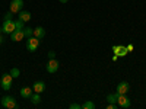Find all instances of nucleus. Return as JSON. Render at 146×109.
Masks as SVG:
<instances>
[{
  "label": "nucleus",
  "mask_w": 146,
  "mask_h": 109,
  "mask_svg": "<svg viewBox=\"0 0 146 109\" xmlns=\"http://www.w3.org/2000/svg\"><path fill=\"white\" fill-rule=\"evenodd\" d=\"M2 105L6 109H16L18 108V102L15 100L13 96H5V98L2 99Z\"/></svg>",
  "instance_id": "obj_1"
},
{
  "label": "nucleus",
  "mask_w": 146,
  "mask_h": 109,
  "mask_svg": "<svg viewBox=\"0 0 146 109\" xmlns=\"http://www.w3.org/2000/svg\"><path fill=\"white\" fill-rule=\"evenodd\" d=\"M12 83H13V77L10 76V73L9 74H3V77L0 79V84H2L3 90H10Z\"/></svg>",
  "instance_id": "obj_2"
},
{
  "label": "nucleus",
  "mask_w": 146,
  "mask_h": 109,
  "mask_svg": "<svg viewBox=\"0 0 146 109\" xmlns=\"http://www.w3.org/2000/svg\"><path fill=\"white\" fill-rule=\"evenodd\" d=\"M27 47H28V51H31V53L36 51V50H38V47H40V38H36V36H34V35L29 36Z\"/></svg>",
  "instance_id": "obj_3"
},
{
  "label": "nucleus",
  "mask_w": 146,
  "mask_h": 109,
  "mask_svg": "<svg viewBox=\"0 0 146 109\" xmlns=\"http://www.w3.org/2000/svg\"><path fill=\"white\" fill-rule=\"evenodd\" d=\"M117 103H118V106H120V108H124V109H127V108H130V106H131V102H130V99L127 98L126 95H118V98H117Z\"/></svg>",
  "instance_id": "obj_4"
},
{
  "label": "nucleus",
  "mask_w": 146,
  "mask_h": 109,
  "mask_svg": "<svg viewBox=\"0 0 146 109\" xmlns=\"http://www.w3.org/2000/svg\"><path fill=\"white\" fill-rule=\"evenodd\" d=\"M15 31V20H5L2 26V33H12Z\"/></svg>",
  "instance_id": "obj_5"
},
{
  "label": "nucleus",
  "mask_w": 146,
  "mask_h": 109,
  "mask_svg": "<svg viewBox=\"0 0 146 109\" xmlns=\"http://www.w3.org/2000/svg\"><path fill=\"white\" fill-rule=\"evenodd\" d=\"M23 7V0H12L10 2V12L13 13H19Z\"/></svg>",
  "instance_id": "obj_6"
},
{
  "label": "nucleus",
  "mask_w": 146,
  "mask_h": 109,
  "mask_svg": "<svg viewBox=\"0 0 146 109\" xmlns=\"http://www.w3.org/2000/svg\"><path fill=\"white\" fill-rule=\"evenodd\" d=\"M45 68H47L48 73H56L58 70V61L54 60V58H50L48 63H47V66H45Z\"/></svg>",
  "instance_id": "obj_7"
},
{
  "label": "nucleus",
  "mask_w": 146,
  "mask_h": 109,
  "mask_svg": "<svg viewBox=\"0 0 146 109\" xmlns=\"http://www.w3.org/2000/svg\"><path fill=\"white\" fill-rule=\"evenodd\" d=\"M113 51H114V54L118 55V57H124V55L129 54L127 48L123 47V45H114V47H113Z\"/></svg>",
  "instance_id": "obj_8"
},
{
  "label": "nucleus",
  "mask_w": 146,
  "mask_h": 109,
  "mask_svg": "<svg viewBox=\"0 0 146 109\" xmlns=\"http://www.w3.org/2000/svg\"><path fill=\"white\" fill-rule=\"evenodd\" d=\"M130 90V84L127 81H120L118 86H117V93L118 95H126Z\"/></svg>",
  "instance_id": "obj_9"
},
{
  "label": "nucleus",
  "mask_w": 146,
  "mask_h": 109,
  "mask_svg": "<svg viewBox=\"0 0 146 109\" xmlns=\"http://www.w3.org/2000/svg\"><path fill=\"white\" fill-rule=\"evenodd\" d=\"M23 38H25V33H23V31H13L10 33V39L12 41H16V42H19V41H22Z\"/></svg>",
  "instance_id": "obj_10"
},
{
  "label": "nucleus",
  "mask_w": 146,
  "mask_h": 109,
  "mask_svg": "<svg viewBox=\"0 0 146 109\" xmlns=\"http://www.w3.org/2000/svg\"><path fill=\"white\" fill-rule=\"evenodd\" d=\"M32 90L36 92V93L44 92V90H45V83H44V81H35V83L32 84Z\"/></svg>",
  "instance_id": "obj_11"
},
{
  "label": "nucleus",
  "mask_w": 146,
  "mask_h": 109,
  "mask_svg": "<svg viewBox=\"0 0 146 109\" xmlns=\"http://www.w3.org/2000/svg\"><path fill=\"white\" fill-rule=\"evenodd\" d=\"M34 36H36V38H44L45 36V29L42 28V26H36L35 29H34Z\"/></svg>",
  "instance_id": "obj_12"
},
{
  "label": "nucleus",
  "mask_w": 146,
  "mask_h": 109,
  "mask_svg": "<svg viewBox=\"0 0 146 109\" xmlns=\"http://www.w3.org/2000/svg\"><path fill=\"white\" fill-rule=\"evenodd\" d=\"M21 96H22V98H25V99H29L32 96V89L31 87H22L21 89Z\"/></svg>",
  "instance_id": "obj_13"
},
{
  "label": "nucleus",
  "mask_w": 146,
  "mask_h": 109,
  "mask_svg": "<svg viewBox=\"0 0 146 109\" xmlns=\"http://www.w3.org/2000/svg\"><path fill=\"white\" fill-rule=\"evenodd\" d=\"M19 19H21L22 22H28V20L31 19V13H29V12L21 10V12H19Z\"/></svg>",
  "instance_id": "obj_14"
},
{
  "label": "nucleus",
  "mask_w": 146,
  "mask_h": 109,
  "mask_svg": "<svg viewBox=\"0 0 146 109\" xmlns=\"http://www.w3.org/2000/svg\"><path fill=\"white\" fill-rule=\"evenodd\" d=\"M29 100H31V103L32 105H38L40 102H41V96H40V93H34L32 96H31V98H29Z\"/></svg>",
  "instance_id": "obj_15"
},
{
  "label": "nucleus",
  "mask_w": 146,
  "mask_h": 109,
  "mask_svg": "<svg viewBox=\"0 0 146 109\" xmlns=\"http://www.w3.org/2000/svg\"><path fill=\"white\" fill-rule=\"evenodd\" d=\"M23 28H25V22H22L21 19L15 20V29L16 31H23Z\"/></svg>",
  "instance_id": "obj_16"
},
{
  "label": "nucleus",
  "mask_w": 146,
  "mask_h": 109,
  "mask_svg": "<svg viewBox=\"0 0 146 109\" xmlns=\"http://www.w3.org/2000/svg\"><path fill=\"white\" fill-rule=\"evenodd\" d=\"M117 98H118V93L108 95L107 96V100H108V103H117Z\"/></svg>",
  "instance_id": "obj_17"
},
{
  "label": "nucleus",
  "mask_w": 146,
  "mask_h": 109,
  "mask_svg": "<svg viewBox=\"0 0 146 109\" xmlns=\"http://www.w3.org/2000/svg\"><path fill=\"white\" fill-rule=\"evenodd\" d=\"M10 76L13 77V79H18V77L21 76V70H19L18 67H13V68L10 70Z\"/></svg>",
  "instance_id": "obj_18"
},
{
  "label": "nucleus",
  "mask_w": 146,
  "mask_h": 109,
  "mask_svg": "<svg viewBox=\"0 0 146 109\" xmlns=\"http://www.w3.org/2000/svg\"><path fill=\"white\" fill-rule=\"evenodd\" d=\"M82 109H95V103L91 102V100H88V102H85L82 105Z\"/></svg>",
  "instance_id": "obj_19"
},
{
  "label": "nucleus",
  "mask_w": 146,
  "mask_h": 109,
  "mask_svg": "<svg viewBox=\"0 0 146 109\" xmlns=\"http://www.w3.org/2000/svg\"><path fill=\"white\" fill-rule=\"evenodd\" d=\"M23 33H25L27 38H29V36H32V35H34V29L27 26V28H23Z\"/></svg>",
  "instance_id": "obj_20"
},
{
  "label": "nucleus",
  "mask_w": 146,
  "mask_h": 109,
  "mask_svg": "<svg viewBox=\"0 0 146 109\" xmlns=\"http://www.w3.org/2000/svg\"><path fill=\"white\" fill-rule=\"evenodd\" d=\"M13 16H15V13H13V12H7V13L5 15V20H13Z\"/></svg>",
  "instance_id": "obj_21"
},
{
  "label": "nucleus",
  "mask_w": 146,
  "mask_h": 109,
  "mask_svg": "<svg viewBox=\"0 0 146 109\" xmlns=\"http://www.w3.org/2000/svg\"><path fill=\"white\" fill-rule=\"evenodd\" d=\"M69 108L70 109H82V105H79V103H70Z\"/></svg>",
  "instance_id": "obj_22"
},
{
  "label": "nucleus",
  "mask_w": 146,
  "mask_h": 109,
  "mask_svg": "<svg viewBox=\"0 0 146 109\" xmlns=\"http://www.w3.org/2000/svg\"><path fill=\"white\" fill-rule=\"evenodd\" d=\"M117 106H118V103H108L107 109H117Z\"/></svg>",
  "instance_id": "obj_23"
},
{
  "label": "nucleus",
  "mask_w": 146,
  "mask_h": 109,
  "mask_svg": "<svg viewBox=\"0 0 146 109\" xmlns=\"http://www.w3.org/2000/svg\"><path fill=\"white\" fill-rule=\"evenodd\" d=\"M54 57H56V53H54V51H48V60L54 58Z\"/></svg>",
  "instance_id": "obj_24"
},
{
  "label": "nucleus",
  "mask_w": 146,
  "mask_h": 109,
  "mask_svg": "<svg viewBox=\"0 0 146 109\" xmlns=\"http://www.w3.org/2000/svg\"><path fill=\"white\" fill-rule=\"evenodd\" d=\"M126 48H127V51H129V53H131V51H133V48H135V47H133V45L130 44V45H127Z\"/></svg>",
  "instance_id": "obj_25"
},
{
  "label": "nucleus",
  "mask_w": 146,
  "mask_h": 109,
  "mask_svg": "<svg viewBox=\"0 0 146 109\" xmlns=\"http://www.w3.org/2000/svg\"><path fill=\"white\" fill-rule=\"evenodd\" d=\"M2 44H3V35L0 33V45H2Z\"/></svg>",
  "instance_id": "obj_26"
},
{
  "label": "nucleus",
  "mask_w": 146,
  "mask_h": 109,
  "mask_svg": "<svg viewBox=\"0 0 146 109\" xmlns=\"http://www.w3.org/2000/svg\"><path fill=\"white\" fill-rule=\"evenodd\" d=\"M58 2H62V3H67L69 0H58Z\"/></svg>",
  "instance_id": "obj_27"
},
{
  "label": "nucleus",
  "mask_w": 146,
  "mask_h": 109,
  "mask_svg": "<svg viewBox=\"0 0 146 109\" xmlns=\"http://www.w3.org/2000/svg\"><path fill=\"white\" fill-rule=\"evenodd\" d=\"M0 33H2V26H0Z\"/></svg>",
  "instance_id": "obj_28"
}]
</instances>
